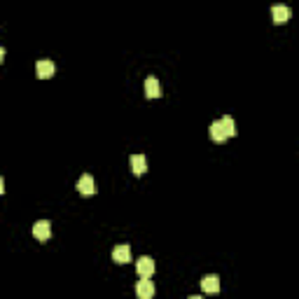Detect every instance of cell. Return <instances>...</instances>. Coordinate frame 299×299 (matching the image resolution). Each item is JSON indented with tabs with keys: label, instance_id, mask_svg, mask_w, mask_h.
<instances>
[{
	"label": "cell",
	"instance_id": "cell-1",
	"mask_svg": "<svg viewBox=\"0 0 299 299\" xmlns=\"http://www.w3.org/2000/svg\"><path fill=\"white\" fill-rule=\"evenodd\" d=\"M77 192L79 194H84V196H92V194H96L98 192V187H96V180H94L89 173H84V176L77 180Z\"/></svg>",
	"mask_w": 299,
	"mask_h": 299
},
{
	"label": "cell",
	"instance_id": "cell-2",
	"mask_svg": "<svg viewBox=\"0 0 299 299\" xmlns=\"http://www.w3.org/2000/svg\"><path fill=\"white\" fill-rule=\"evenodd\" d=\"M136 271H138L141 278H152L154 260H152V257H138V262H136Z\"/></svg>",
	"mask_w": 299,
	"mask_h": 299
},
{
	"label": "cell",
	"instance_id": "cell-3",
	"mask_svg": "<svg viewBox=\"0 0 299 299\" xmlns=\"http://www.w3.org/2000/svg\"><path fill=\"white\" fill-rule=\"evenodd\" d=\"M136 294L138 299H152L154 297V283L150 278H141L138 285H136Z\"/></svg>",
	"mask_w": 299,
	"mask_h": 299
},
{
	"label": "cell",
	"instance_id": "cell-4",
	"mask_svg": "<svg viewBox=\"0 0 299 299\" xmlns=\"http://www.w3.org/2000/svg\"><path fill=\"white\" fill-rule=\"evenodd\" d=\"M54 73H56V66L49 61V59H42V61H37V63H35V75H37L40 79H49Z\"/></svg>",
	"mask_w": 299,
	"mask_h": 299
},
{
	"label": "cell",
	"instance_id": "cell-5",
	"mask_svg": "<svg viewBox=\"0 0 299 299\" xmlns=\"http://www.w3.org/2000/svg\"><path fill=\"white\" fill-rule=\"evenodd\" d=\"M201 290L208 294H215V292H220V278L215 274H208L201 278Z\"/></svg>",
	"mask_w": 299,
	"mask_h": 299
},
{
	"label": "cell",
	"instance_id": "cell-6",
	"mask_svg": "<svg viewBox=\"0 0 299 299\" xmlns=\"http://www.w3.org/2000/svg\"><path fill=\"white\" fill-rule=\"evenodd\" d=\"M33 236H35L37 241H47V238L52 236V225H49L47 220H37L35 225H33Z\"/></svg>",
	"mask_w": 299,
	"mask_h": 299
},
{
	"label": "cell",
	"instance_id": "cell-7",
	"mask_svg": "<svg viewBox=\"0 0 299 299\" xmlns=\"http://www.w3.org/2000/svg\"><path fill=\"white\" fill-rule=\"evenodd\" d=\"M112 260H115L117 264H126V262H131V248H129L126 243H119L112 250Z\"/></svg>",
	"mask_w": 299,
	"mask_h": 299
},
{
	"label": "cell",
	"instance_id": "cell-8",
	"mask_svg": "<svg viewBox=\"0 0 299 299\" xmlns=\"http://www.w3.org/2000/svg\"><path fill=\"white\" fill-rule=\"evenodd\" d=\"M129 164H131V171H134V176H143V173L147 171V161H145V157H143V154H131Z\"/></svg>",
	"mask_w": 299,
	"mask_h": 299
},
{
	"label": "cell",
	"instance_id": "cell-9",
	"mask_svg": "<svg viewBox=\"0 0 299 299\" xmlns=\"http://www.w3.org/2000/svg\"><path fill=\"white\" fill-rule=\"evenodd\" d=\"M145 96L147 98H159L161 96V87H159L157 77H147L145 79Z\"/></svg>",
	"mask_w": 299,
	"mask_h": 299
},
{
	"label": "cell",
	"instance_id": "cell-10",
	"mask_svg": "<svg viewBox=\"0 0 299 299\" xmlns=\"http://www.w3.org/2000/svg\"><path fill=\"white\" fill-rule=\"evenodd\" d=\"M271 14H274L276 24H285L287 19H290V7L287 5H274L271 7Z\"/></svg>",
	"mask_w": 299,
	"mask_h": 299
},
{
	"label": "cell",
	"instance_id": "cell-11",
	"mask_svg": "<svg viewBox=\"0 0 299 299\" xmlns=\"http://www.w3.org/2000/svg\"><path fill=\"white\" fill-rule=\"evenodd\" d=\"M208 131H210V138H213L215 143H225L227 138H229V136H227V131H225V129H222L220 119H218V122H213V124H210V129H208Z\"/></svg>",
	"mask_w": 299,
	"mask_h": 299
},
{
	"label": "cell",
	"instance_id": "cell-12",
	"mask_svg": "<svg viewBox=\"0 0 299 299\" xmlns=\"http://www.w3.org/2000/svg\"><path fill=\"white\" fill-rule=\"evenodd\" d=\"M220 124H222V129L227 131V136H229V138H232V136H236V124H234V117L225 115L220 119Z\"/></svg>",
	"mask_w": 299,
	"mask_h": 299
},
{
	"label": "cell",
	"instance_id": "cell-13",
	"mask_svg": "<svg viewBox=\"0 0 299 299\" xmlns=\"http://www.w3.org/2000/svg\"><path fill=\"white\" fill-rule=\"evenodd\" d=\"M189 299H201V297H189Z\"/></svg>",
	"mask_w": 299,
	"mask_h": 299
}]
</instances>
